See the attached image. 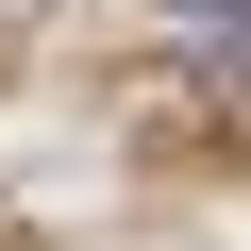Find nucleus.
I'll return each instance as SVG.
<instances>
[{
    "mask_svg": "<svg viewBox=\"0 0 251 251\" xmlns=\"http://www.w3.org/2000/svg\"><path fill=\"white\" fill-rule=\"evenodd\" d=\"M168 17H251V0H168Z\"/></svg>",
    "mask_w": 251,
    "mask_h": 251,
    "instance_id": "nucleus-1",
    "label": "nucleus"
}]
</instances>
